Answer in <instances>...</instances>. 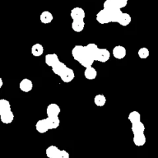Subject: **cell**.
Instances as JSON below:
<instances>
[{
  "label": "cell",
  "mask_w": 158,
  "mask_h": 158,
  "mask_svg": "<svg viewBox=\"0 0 158 158\" xmlns=\"http://www.w3.org/2000/svg\"><path fill=\"white\" fill-rule=\"evenodd\" d=\"M128 120L131 123V131L134 134V143L137 147H143L146 143L147 138L144 134L145 126L141 121V115L138 111L134 110L129 114Z\"/></svg>",
  "instance_id": "5b68a950"
},
{
  "label": "cell",
  "mask_w": 158,
  "mask_h": 158,
  "mask_svg": "<svg viewBox=\"0 0 158 158\" xmlns=\"http://www.w3.org/2000/svg\"><path fill=\"white\" fill-rule=\"evenodd\" d=\"M84 77L86 80H94L97 78V71L93 66H89V67L85 68L84 70Z\"/></svg>",
  "instance_id": "8fae6325"
},
{
  "label": "cell",
  "mask_w": 158,
  "mask_h": 158,
  "mask_svg": "<svg viewBox=\"0 0 158 158\" xmlns=\"http://www.w3.org/2000/svg\"><path fill=\"white\" fill-rule=\"evenodd\" d=\"M137 54H138L139 57H140V59L145 60V59L148 58V56H150V51H149V49H148V48L142 47V48H140V49H139Z\"/></svg>",
  "instance_id": "9a60e30c"
},
{
  "label": "cell",
  "mask_w": 158,
  "mask_h": 158,
  "mask_svg": "<svg viewBox=\"0 0 158 158\" xmlns=\"http://www.w3.org/2000/svg\"><path fill=\"white\" fill-rule=\"evenodd\" d=\"M19 86L21 91L24 93H29L32 91V88H33V83L29 79H23L20 81Z\"/></svg>",
  "instance_id": "9c48e42d"
},
{
  "label": "cell",
  "mask_w": 158,
  "mask_h": 158,
  "mask_svg": "<svg viewBox=\"0 0 158 158\" xmlns=\"http://www.w3.org/2000/svg\"><path fill=\"white\" fill-rule=\"evenodd\" d=\"M57 158H69V154L66 150H61Z\"/></svg>",
  "instance_id": "2e32d148"
},
{
  "label": "cell",
  "mask_w": 158,
  "mask_h": 158,
  "mask_svg": "<svg viewBox=\"0 0 158 158\" xmlns=\"http://www.w3.org/2000/svg\"><path fill=\"white\" fill-rule=\"evenodd\" d=\"M13 112L9 100L6 99L0 100V120L4 124H10L14 120Z\"/></svg>",
  "instance_id": "52a82bcc"
},
{
  "label": "cell",
  "mask_w": 158,
  "mask_h": 158,
  "mask_svg": "<svg viewBox=\"0 0 158 158\" xmlns=\"http://www.w3.org/2000/svg\"><path fill=\"white\" fill-rule=\"evenodd\" d=\"M2 86H3V80L2 79L0 78V88L2 87Z\"/></svg>",
  "instance_id": "e0dca14e"
},
{
  "label": "cell",
  "mask_w": 158,
  "mask_h": 158,
  "mask_svg": "<svg viewBox=\"0 0 158 158\" xmlns=\"http://www.w3.org/2000/svg\"><path fill=\"white\" fill-rule=\"evenodd\" d=\"M40 19L43 24H49L53 20V15L49 11H43L40 14Z\"/></svg>",
  "instance_id": "7c38bea8"
},
{
  "label": "cell",
  "mask_w": 158,
  "mask_h": 158,
  "mask_svg": "<svg viewBox=\"0 0 158 158\" xmlns=\"http://www.w3.org/2000/svg\"><path fill=\"white\" fill-rule=\"evenodd\" d=\"M70 17L73 22L71 26L72 29L75 32H83L85 28L84 19L86 17V13L83 8L74 7L70 12Z\"/></svg>",
  "instance_id": "8992f818"
},
{
  "label": "cell",
  "mask_w": 158,
  "mask_h": 158,
  "mask_svg": "<svg viewBox=\"0 0 158 158\" xmlns=\"http://www.w3.org/2000/svg\"><path fill=\"white\" fill-rule=\"evenodd\" d=\"M43 52H44V48H43V45L40 43H35L31 48V53L35 57L41 56Z\"/></svg>",
  "instance_id": "4fadbf2b"
},
{
  "label": "cell",
  "mask_w": 158,
  "mask_h": 158,
  "mask_svg": "<svg viewBox=\"0 0 158 158\" xmlns=\"http://www.w3.org/2000/svg\"><path fill=\"white\" fill-rule=\"evenodd\" d=\"M61 112L60 106L56 103H50L46 108L47 117L39 120L35 123V130L40 134H46L49 130H55L60 127L59 114Z\"/></svg>",
  "instance_id": "3957f363"
},
{
  "label": "cell",
  "mask_w": 158,
  "mask_h": 158,
  "mask_svg": "<svg viewBox=\"0 0 158 158\" xmlns=\"http://www.w3.org/2000/svg\"><path fill=\"white\" fill-rule=\"evenodd\" d=\"M71 54L74 60L84 68L92 66L94 62L106 63L110 58V52L106 48H99L95 43L86 46L76 45L72 49Z\"/></svg>",
  "instance_id": "7a4b0ae2"
},
{
  "label": "cell",
  "mask_w": 158,
  "mask_h": 158,
  "mask_svg": "<svg viewBox=\"0 0 158 158\" xmlns=\"http://www.w3.org/2000/svg\"><path fill=\"white\" fill-rule=\"evenodd\" d=\"M128 4V0H105L103 8L97 12L96 19L101 25L117 23L122 26H127L132 21V17L121 9Z\"/></svg>",
  "instance_id": "6da1fadb"
},
{
  "label": "cell",
  "mask_w": 158,
  "mask_h": 158,
  "mask_svg": "<svg viewBox=\"0 0 158 158\" xmlns=\"http://www.w3.org/2000/svg\"><path fill=\"white\" fill-rule=\"evenodd\" d=\"M112 53L115 59L122 60V59L125 58V56H127V49L124 46H121V45H118V46H116L113 49Z\"/></svg>",
  "instance_id": "ba28073f"
},
{
  "label": "cell",
  "mask_w": 158,
  "mask_h": 158,
  "mask_svg": "<svg viewBox=\"0 0 158 158\" xmlns=\"http://www.w3.org/2000/svg\"><path fill=\"white\" fill-rule=\"evenodd\" d=\"M60 151L61 150L59 149L58 147L55 146V145H50L46 150V157L48 158H57Z\"/></svg>",
  "instance_id": "30bf717a"
},
{
  "label": "cell",
  "mask_w": 158,
  "mask_h": 158,
  "mask_svg": "<svg viewBox=\"0 0 158 158\" xmlns=\"http://www.w3.org/2000/svg\"><path fill=\"white\" fill-rule=\"evenodd\" d=\"M94 101L96 106H99V107H102V106L106 104V98L103 94H97L94 97Z\"/></svg>",
  "instance_id": "5bb4252c"
},
{
  "label": "cell",
  "mask_w": 158,
  "mask_h": 158,
  "mask_svg": "<svg viewBox=\"0 0 158 158\" xmlns=\"http://www.w3.org/2000/svg\"><path fill=\"white\" fill-rule=\"evenodd\" d=\"M45 63L48 66H50L53 73L59 76L63 83H70L75 78L73 69L68 67L64 63L60 61L57 54H46Z\"/></svg>",
  "instance_id": "277c9868"
}]
</instances>
